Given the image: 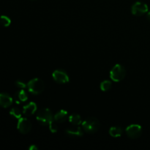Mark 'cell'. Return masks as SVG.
I'll use <instances>...</instances> for the list:
<instances>
[{
  "label": "cell",
  "mask_w": 150,
  "mask_h": 150,
  "mask_svg": "<svg viewBox=\"0 0 150 150\" xmlns=\"http://www.w3.org/2000/svg\"><path fill=\"white\" fill-rule=\"evenodd\" d=\"M37 108L38 107L36 103L34 102H30L23 107V114L26 116H32V114H35Z\"/></svg>",
  "instance_id": "10"
},
{
  "label": "cell",
  "mask_w": 150,
  "mask_h": 150,
  "mask_svg": "<svg viewBox=\"0 0 150 150\" xmlns=\"http://www.w3.org/2000/svg\"><path fill=\"white\" fill-rule=\"evenodd\" d=\"M65 133L70 136H82L83 135V130L80 127H72L66 129Z\"/></svg>",
  "instance_id": "11"
},
{
  "label": "cell",
  "mask_w": 150,
  "mask_h": 150,
  "mask_svg": "<svg viewBox=\"0 0 150 150\" xmlns=\"http://www.w3.org/2000/svg\"><path fill=\"white\" fill-rule=\"evenodd\" d=\"M17 128L21 133L26 134V133H29L32 129V123L28 119L21 117L18 122Z\"/></svg>",
  "instance_id": "8"
},
{
  "label": "cell",
  "mask_w": 150,
  "mask_h": 150,
  "mask_svg": "<svg viewBox=\"0 0 150 150\" xmlns=\"http://www.w3.org/2000/svg\"><path fill=\"white\" fill-rule=\"evenodd\" d=\"M67 112L64 110H60L57 114L54 115V121L58 123H62L67 120Z\"/></svg>",
  "instance_id": "12"
},
{
  "label": "cell",
  "mask_w": 150,
  "mask_h": 150,
  "mask_svg": "<svg viewBox=\"0 0 150 150\" xmlns=\"http://www.w3.org/2000/svg\"><path fill=\"white\" fill-rule=\"evenodd\" d=\"M146 17H147V19L150 21V11L148 12L147 15H146Z\"/></svg>",
  "instance_id": "22"
},
{
  "label": "cell",
  "mask_w": 150,
  "mask_h": 150,
  "mask_svg": "<svg viewBox=\"0 0 150 150\" xmlns=\"http://www.w3.org/2000/svg\"><path fill=\"white\" fill-rule=\"evenodd\" d=\"M15 100H16V103L19 104L21 102H25V101L27 100L28 96L27 94L26 93L24 90L21 89V90L18 91V92H16L14 95Z\"/></svg>",
  "instance_id": "13"
},
{
  "label": "cell",
  "mask_w": 150,
  "mask_h": 150,
  "mask_svg": "<svg viewBox=\"0 0 150 150\" xmlns=\"http://www.w3.org/2000/svg\"><path fill=\"white\" fill-rule=\"evenodd\" d=\"M69 122L73 125H79L82 123V119L78 114H73L69 117Z\"/></svg>",
  "instance_id": "15"
},
{
  "label": "cell",
  "mask_w": 150,
  "mask_h": 150,
  "mask_svg": "<svg viewBox=\"0 0 150 150\" xmlns=\"http://www.w3.org/2000/svg\"><path fill=\"white\" fill-rule=\"evenodd\" d=\"M31 1H34V0H31Z\"/></svg>",
  "instance_id": "23"
},
{
  "label": "cell",
  "mask_w": 150,
  "mask_h": 150,
  "mask_svg": "<svg viewBox=\"0 0 150 150\" xmlns=\"http://www.w3.org/2000/svg\"><path fill=\"white\" fill-rule=\"evenodd\" d=\"M126 76L125 68L121 64H116L110 72V78L115 82H120L125 79Z\"/></svg>",
  "instance_id": "3"
},
{
  "label": "cell",
  "mask_w": 150,
  "mask_h": 150,
  "mask_svg": "<svg viewBox=\"0 0 150 150\" xmlns=\"http://www.w3.org/2000/svg\"><path fill=\"white\" fill-rule=\"evenodd\" d=\"M49 130L50 131L53 133H57V130H58V127H57V124L54 122V120H52V121L49 123Z\"/></svg>",
  "instance_id": "19"
},
{
  "label": "cell",
  "mask_w": 150,
  "mask_h": 150,
  "mask_svg": "<svg viewBox=\"0 0 150 150\" xmlns=\"http://www.w3.org/2000/svg\"><path fill=\"white\" fill-rule=\"evenodd\" d=\"M148 6L142 1H136L131 7L132 14L136 16H141L148 12Z\"/></svg>",
  "instance_id": "6"
},
{
  "label": "cell",
  "mask_w": 150,
  "mask_h": 150,
  "mask_svg": "<svg viewBox=\"0 0 150 150\" xmlns=\"http://www.w3.org/2000/svg\"><path fill=\"white\" fill-rule=\"evenodd\" d=\"M13 103V98L7 93H0V106L8 108Z\"/></svg>",
  "instance_id": "9"
},
{
  "label": "cell",
  "mask_w": 150,
  "mask_h": 150,
  "mask_svg": "<svg viewBox=\"0 0 150 150\" xmlns=\"http://www.w3.org/2000/svg\"><path fill=\"white\" fill-rule=\"evenodd\" d=\"M44 88H45L44 82L38 78L32 79L27 83L28 90L32 95H40L43 92Z\"/></svg>",
  "instance_id": "2"
},
{
  "label": "cell",
  "mask_w": 150,
  "mask_h": 150,
  "mask_svg": "<svg viewBox=\"0 0 150 150\" xmlns=\"http://www.w3.org/2000/svg\"><path fill=\"white\" fill-rule=\"evenodd\" d=\"M38 146H37L36 145H35V144L31 145V146L29 147V150H38Z\"/></svg>",
  "instance_id": "21"
},
{
  "label": "cell",
  "mask_w": 150,
  "mask_h": 150,
  "mask_svg": "<svg viewBox=\"0 0 150 150\" xmlns=\"http://www.w3.org/2000/svg\"><path fill=\"white\" fill-rule=\"evenodd\" d=\"M126 133L130 139H136L141 136L142 133V126L137 124L130 125L126 128Z\"/></svg>",
  "instance_id": "5"
},
{
  "label": "cell",
  "mask_w": 150,
  "mask_h": 150,
  "mask_svg": "<svg viewBox=\"0 0 150 150\" xmlns=\"http://www.w3.org/2000/svg\"><path fill=\"white\" fill-rule=\"evenodd\" d=\"M11 23V20L9 17L6 16H0V26H4V27H7Z\"/></svg>",
  "instance_id": "16"
},
{
  "label": "cell",
  "mask_w": 150,
  "mask_h": 150,
  "mask_svg": "<svg viewBox=\"0 0 150 150\" xmlns=\"http://www.w3.org/2000/svg\"><path fill=\"white\" fill-rule=\"evenodd\" d=\"M100 122L95 117H89L82 122V128L88 133H95L99 130Z\"/></svg>",
  "instance_id": "1"
},
{
  "label": "cell",
  "mask_w": 150,
  "mask_h": 150,
  "mask_svg": "<svg viewBox=\"0 0 150 150\" xmlns=\"http://www.w3.org/2000/svg\"><path fill=\"white\" fill-rule=\"evenodd\" d=\"M38 122L42 125H47L54 120L52 112L49 108H42L38 111L36 117Z\"/></svg>",
  "instance_id": "4"
},
{
  "label": "cell",
  "mask_w": 150,
  "mask_h": 150,
  "mask_svg": "<svg viewBox=\"0 0 150 150\" xmlns=\"http://www.w3.org/2000/svg\"><path fill=\"white\" fill-rule=\"evenodd\" d=\"M16 83V85L17 87L20 88V89H25V88L27 87V84H26L24 82H23L22 81H21V80L16 81V83Z\"/></svg>",
  "instance_id": "20"
},
{
  "label": "cell",
  "mask_w": 150,
  "mask_h": 150,
  "mask_svg": "<svg viewBox=\"0 0 150 150\" xmlns=\"http://www.w3.org/2000/svg\"><path fill=\"white\" fill-rule=\"evenodd\" d=\"M52 76L54 80L59 83H68L69 81H70L67 73L64 70H61V69L54 70L52 74Z\"/></svg>",
  "instance_id": "7"
},
{
  "label": "cell",
  "mask_w": 150,
  "mask_h": 150,
  "mask_svg": "<svg viewBox=\"0 0 150 150\" xmlns=\"http://www.w3.org/2000/svg\"><path fill=\"white\" fill-rule=\"evenodd\" d=\"M123 130L120 127H112L109 129V134L114 138H118L122 135Z\"/></svg>",
  "instance_id": "14"
},
{
  "label": "cell",
  "mask_w": 150,
  "mask_h": 150,
  "mask_svg": "<svg viewBox=\"0 0 150 150\" xmlns=\"http://www.w3.org/2000/svg\"><path fill=\"white\" fill-rule=\"evenodd\" d=\"M111 88V82L110 81L105 80L103 81L102 83H100V89L103 92H106L108 91Z\"/></svg>",
  "instance_id": "17"
},
{
  "label": "cell",
  "mask_w": 150,
  "mask_h": 150,
  "mask_svg": "<svg viewBox=\"0 0 150 150\" xmlns=\"http://www.w3.org/2000/svg\"><path fill=\"white\" fill-rule=\"evenodd\" d=\"M10 114L16 119H20L21 117V111L17 108H13L10 111Z\"/></svg>",
  "instance_id": "18"
}]
</instances>
